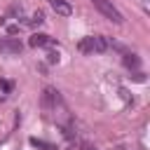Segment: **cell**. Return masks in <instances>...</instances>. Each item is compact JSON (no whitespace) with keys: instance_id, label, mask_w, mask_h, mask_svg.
<instances>
[{"instance_id":"cell-1","label":"cell","mask_w":150,"mask_h":150,"mask_svg":"<svg viewBox=\"0 0 150 150\" xmlns=\"http://www.w3.org/2000/svg\"><path fill=\"white\" fill-rule=\"evenodd\" d=\"M40 105L42 110L47 112V117L61 129V134L66 136V141H75V124H73V117H70V110L63 101V96L52 89V87H45L42 89V98H40Z\"/></svg>"},{"instance_id":"cell-2","label":"cell","mask_w":150,"mask_h":150,"mask_svg":"<svg viewBox=\"0 0 150 150\" xmlns=\"http://www.w3.org/2000/svg\"><path fill=\"white\" fill-rule=\"evenodd\" d=\"M77 49L82 54H103L110 49V40L103 35H87L77 42Z\"/></svg>"},{"instance_id":"cell-3","label":"cell","mask_w":150,"mask_h":150,"mask_svg":"<svg viewBox=\"0 0 150 150\" xmlns=\"http://www.w3.org/2000/svg\"><path fill=\"white\" fill-rule=\"evenodd\" d=\"M91 5L105 16V19H110L112 23H124V16H122V12L110 2V0H91Z\"/></svg>"},{"instance_id":"cell-4","label":"cell","mask_w":150,"mask_h":150,"mask_svg":"<svg viewBox=\"0 0 150 150\" xmlns=\"http://www.w3.org/2000/svg\"><path fill=\"white\" fill-rule=\"evenodd\" d=\"M21 49H23V45H21V40L19 38H0V52L2 54H7V56H16V54H21Z\"/></svg>"},{"instance_id":"cell-5","label":"cell","mask_w":150,"mask_h":150,"mask_svg":"<svg viewBox=\"0 0 150 150\" xmlns=\"http://www.w3.org/2000/svg\"><path fill=\"white\" fill-rule=\"evenodd\" d=\"M49 2V7L59 14V16H70L73 14V5L68 2V0H47Z\"/></svg>"},{"instance_id":"cell-6","label":"cell","mask_w":150,"mask_h":150,"mask_svg":"<svg viewBox=\"0 0 150 150\" xmlns=\"http://www.w3.org/2000/svg\"><path fill=\"white\" fill-rule=\"evenodd\" d=\"M28 45H30V47H54L56 40L49 38V35H45V33H35V35H30Z\"/></svg>"},{"instance_id":"cell-7","label":"cell","mask_w":150,"mask_h":150,"mask_svg":"<svg viewBox=\"0 0 150 150\" xmlns=\"http://www.w3.org/2000/svg\"><path fill=\"white\" fill-rule=\"evenodd\" d=\"M124 66L127 68H141V59L136 56V54H129V52H124Z\"/></svg>"},{"instance_id":"cell-8","label":"cell","mask_w":150,"mask_h":150,"mask_svg":"<svg viewBox=\"0 0 150 150\" xmlns=\"http://www.w3.org/2000/svg\"><path fill=\"white\" fill-rule=\"evenodd\" d=\"M30 23H33V26H40V23H45V14H42V12L38 9V12H35V14L30 16Z\"/></svg>"},{"instance_id":"cell-9","label":"cell","mask_w":150,"mask_h":150,"mask_svg":"<svg viewBox=\"0 0 150 150\" xmlns=\"http://www.w3.org/2000/svg\"><path fill=\"white\" fill-rule=\"evenodd\" d=\"M19 28H21V26H16V23H14V26H9V28H7V33H9V35H14V33H19Z\"/></svg>"}]
</instances>
